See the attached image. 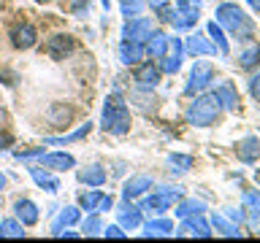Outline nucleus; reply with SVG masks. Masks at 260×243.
<instances>
[{
    "label": "nucleus",
    "mask_w": 260,
    "mask_h": 243,
    "mask_svg": "<svg viewBox=\"0 0 260 243\" xmlns=\"http://www.w3.org/2000/svg\"><path fill=\"white\" fill-rule=\"evenodd\" d=\"M111 208H114V197H111V194H106V192H103L101 202H98V214H106V211H111Z\"/></svg>",
    "instance_id": "43"
},
{
    "label": "nucleus",
    "mask_w": 260,
    "mask_h": 243,
    "mask_svg": "<svg viewBox=\"0 0 260 243\" xmlns=\"http://www.w3.org/2000/svg\"><path fill=\"white\" fill-rule=\"evenodd\" d=\"M89 3H92V0H71V11H73V16H79V19L89 16Z\"/></svg>",
    "instance_id": "38"
},
{
    "label": "nucleus",
    "mask_w": 260,
    "mask_h": 243,
    "mask_svg": "<svg viewBox=\"0 0 260 243\" xmlns=\"http://www.w3.org/2000/svg\"><path fill=\"white\" fill-rule=\"evenodd\" d=\"M247 89H249L252 100H257V103H260V70H255V73L249 76V81H247Z\"/></svg>",
    "instance_id": "40"
},
{
    "label": "nucleus",
    "mask_w": 260,
    "mask_h": 243,
    "mask_svg": "<svg viewBox=\"0 0 260 243\" xmlns=\"http://www.w3.org/2000/svg\"><path fill=\"white\" fill-rule=\"evenodd\" d=\"M168 46H171V35L162 30H152L149 38L144 40V52L149 60H162L168 54Z\"/></svg>",
    "instance_id": "14"
},
{
    "label": "nucleus",
    "mask_w": 260,
    "mask_h": 243,
    "mask_svg": "<svg viewBox=\"0 0 260 243\" xmlns=\"http://www.w3.org/2000/svg\"><path fill=\"white\" fill-rule=\"evenodd\" d=\"M241 200H244V208L260 211V192H255V189H244Z\"/></svg>",
    "instance_id": "37"
},
{
    "label": "nucleus",
    "mask_w": 260,
    "mask_h": 243,
    "mask_svg": "<svg viewBox=\"0 0 260 243\" xmlns=\"http://www.w3.org/2000/svg\"><path fill=\"white\" fill-rule=\"evenodd\" d=\"M255 181H257V184H260V168H257V170H255Z\"/></svg>",
    "instance_id": "50"
},
{
    "label": "nucleus",
    "mask_w": 260,
    "mask_h": 243,
    "mask_svg": "<svg viewBox=\"0 0 260 243\" xmlns=\"http://www.w3.org/2000/svg\"><path fill=\"white\" fill-rule=\"evenodd\" d=\"M141 230L144 238H166V235H174V222L166 216H154L149 222H141Z\"/></svg>",
    "instance_id": "18"
},
{
    "label": "nucleus",
    "mask_w": 260,
    "mask_h": 243,
    "mask_svg": "<svg viewBox=\"0 0 260 243\" xmlns=\"http://www.w3.org/2000/svg\"><path fill=\"white\" fill-rule=\"evenodd\" d=\"M184 197V189L182 186H157V189H152L146 192V197H138V208L141 211H149V214L154 216H160V214H166V211L171 206H176L179 200Z\"/></svg>",
    "instance_id": "4"
},
{
    "label": "nucleus",
    "mask_w": 260,
    "mask_h": 243,
    "mask_svg": "<svg viewBox=\"0 0 260 243\" xmlns=\"http://www.w3.org/2000/svg\"><path fill=\"white\" fill-rule=\"evenodd\" d=\"M160 65V73H166V76H174V73L182 70V57H174V54H166L162 60H157Z\"/></svg>",
    "instance_id": "36"
},
{
    "label": "nucleus",
    "mask_w": 260,
    "mask_h": 243,
    "mask_svg": "<svg viewBox=\"0 0 260 243\" xmlns=\"http://www.w3.org/2000/svg\"><path fill=\"white\" fill-rule=\"evenodd\" d=\"M201 19V8H184V11H176L174 14V22H171V27H174L176 32H182V30H190L195 27Z\"/></svg>",
    "instance_id": "29"
},
{
    "label": "nucleus",
    "mask_w": 260,
    "mask_h": 243,
    "mask_svg": "<svg viewBox=\"0 0 260 243\" xmlns=\"http://www.w3.org/2000/svg\"><path fill=\"white\" fill-rule=\"evenodd\" d=\"M247 3L252 6V11H257V14H260V0H247Z\"/></svg>",
    "instance_id": "47"
},
{
    "label": "nucleus",
    "mask_w": 260,
    "mask_h": 243,
    "mask_svg": "<svg viewBox=\"0 0 260 243\" xmlns=\"http://www.w3.org/2000/svg\"><path fill=\"white\" fill-rule=\"evenodd\" d=\"M81 235L87 238H95V235H103V219L98 211H89V216L81 222Z\"/></svg>",
    "instance_id": "32"
},
{
    "label": "nucleus",
    "mask_w": 260,
    "mask_h": 243,
    "mask_svg": "<svg viewBox=\"0 0 260 243\" xmlns=\"http://www.w3.org/2000/svg\"><path fill=\"white\" fill-rule=\"evenodd\" d=\"M101 197H103V192L95 186V189H89V192H84V194L79 197V208H81V211H98V202H101Z\"/></svg>",
    "instance_id": "35"
},
{
    "label": "nucleus",
    "mask_w": 260,
    "mask_h": 243,
    "mask_svg": "<svg viewBox=\"0 0 260 243\" xmlns=\"http://www.w3.org/2000/svg\"><path fill=\"white\" fill-rule=\"evenodd\" d=\"M130 103L136 105V108H141L144 113H149L157 108V97H154L152 89H146V87H136L133 92H130Z\"/></svg>",
    "instance_id": "25"
},
{
    "label": "nucleus",
    "mask_w": 260,
    "mask_h": 243,
    "mask_svg": "<svg viewBox=\"0 0 260 243\" xmlns=\"http://www.w3.org/2000/svg\"><path fill=\"white\" fill-rule=\"evenodd\" d=\"M101 127L111 135H127L130 133V108L119 95H109L101 111Z\"/></svg>",
    "instance_id": "2"
},
{
    "label": "nucleus",
    "mask_w": 260,
    "mask_h": 243,
    "mask_svg": "<svg viewBox=\"0 0 260 243\" xmlns=\"http://www.w3.org/2000/svg\"><path fill=\"white\" fill-rule=\"evenodd\" d=\"M3 119H6V113H3V111H0V122H3Z\"/></svg>",
    "instance_id": "51"
},
{
    "label": "nucleus",
    "mask_w": 260,
    "mask_h": 243,
    "mask_svg": "<svg viewBox=\"0 0 260 243\" xmlns=\"http://www.w3.org/2000/svg\"><path fill=\"white\" fill-rule=\"evenodd\" d=\"M73 49H76V40H73V35H68V32H57V35H52L46 40V54L52 57V60H65Z\"/></svg>",
    "instance_id": "15"
},
{
    "label": "nucleus",
    "mask_w": 260,
    "mask_h": 243,
    "mask_svg": "<svg viewBox=\"0 0 260 243\" xmlns=\"http://www.w3.org/2000/svg\"><path fill=\"white\" fill-rule=\"evenodd\" d=\"M101 6L106 8V11H109V8H111V0H101Z\"/></svg>",
    "instance_id": "49"
},
{
    "label": "nucleus",
    "mask_w": 260,
    "mask_h": 243,
    "mask_svg": "<svg viewBox=\"0 0 260 243\" xmlns=\"http://www.w3.org/2000/svg\"><path fill=\"white\" fill-rule=\"evenodd\" d=\"M44 151H46V146H38V149H32V151H16L14 159H19V162H32V159H38Z\"/></svg>",
    "instance_id": "41"
},
{
    "label": "nucleus",
    "mask_w": 260,
    "mask_h": 243,
    "mask_svg": "<svg viewBox=\"0 0 260 243\" xmlns=\"http://www.w3.org/2000/svg\"><path fill=\"white\" fill-rule=\"evenodd\" d=\"M27 173H30V178H32V181H36V186H38V189H44V192H49V194H57V192L62 189L60 178H57V176H54L49 168L38 165V162H36V165H30V168H27Z\"/></svg>",
    "instance_id": "9"
},
{
    "label": "nucleus",
    "mask_w": 260,
    "mask_h": 243,
    "mask_svg": "<svg viewBox=\"0 0 260 243\" xmlns=\"http://www.w3.org/2000/svg\"><path fill=\"white\" fill-rule=\"evenodd\" d=\"M103 235H106V238H127V232H125V227H122V224L103 227Z\"/></svg>",
    "instance_id": "42"
},
{
    "label": "nucleus",
    "mask_w": 260,
    "mask_h": 243,
    "mask_svg": "<svg viewBox=\"0 0 260 243\" xmlns=\"http://www.w3.org/2000/svg\"><path fill=\"white\" fill-rule=\"evenodd\" d=\"M236 65H239L241 70H255L260 65V40H255V38L244 40V49L239 52V57H236Z\"/></svg>",
    "instance_id": "16"
},
{
    "label": "nucleus",
    "mask_w": 260,
    "mask_h": 243,
    "mask_svg": "<svg viewBox=\"0 0 260 243\" xmlns=\"http://www.w3.org/2000/svg\"><path fill=\"white\" fill-rule=\"evenodd\" d=\"M14 216L19 219V222L24 224V227H32V224H38V219H41V214H38V206L32 200H27V197H19L14 202Z\"/></svg>",
    "instance_id": "19"
},
{
    "label": "nucleus",
    "mask_w": 260,
    "mask_h": 243,
    "mask_svg": "<svg viewBox=\"0 0 260 243\" xmlns=\"http://www.w3.org/2000/svg\"><path fill=\"white\" fill-rule=\"evenodd\" d=\"M192 168V157L190 154H168V173L171 176H184Z\"/></svg>",
    "instance_id": "31"
},
{
    "label": "nucleus",
    "mask_w": 260,
    "mask_h": 243,
    "mask_svg": "<svg viewBox=\"0 0 260 243\" xmlns=\"http://www.w3.org/2000/svg\"><path fill=\"white\" fill-rule=\"evenodd\" d=\"M184 54H190V57H217V49L209 40V35H203V32H190V35L184 38Z\"/></svg>",
    "instance_id": "12"
},
{
    "label": "nucleus",
    "mask_w": 260,
    "mask_h": 243,
    "mask_svg": "<svg viewBox=\"0 0 260 243\" xmlns=\"http://www.w3.org/2000/svg\"><path fill=\"white\" fill-rule=\"evenodd\" d=\"M38 165H44L49 168L52 173H62V170H71V168H76V157L68 151H44L38 157Z\"/></svg>",
    "instance_id": "13"
},
{
    "label": "nucleus",
    "mask_w": 260,
    "mask_h": 243,
    "mask_svg": "<svg viewBox=\"0 0 260 243\" xmlns=\"http://www.w3.org/2000/svg\"><path fill=\"white\" fill-rule=\"evenodd\" d=\"M79 219H81V208H79V206H65V208H60V214H57V219L52 222V235H57L62 227L79 224Z\"/></svg>",
    "instance_id": "24"
},
{
    "label": "nucleus",
    "mask_w": 260,
    "mask_h": 243,
    "mask_svg": "<svg viewBox=\"0 0 260 243\" xmlns=\"http://www.w3.org/2000/svg\"><path fill=\"white\" fill-rule=\"evenodd\" d=\"M211 95L217 97V103L222 111H239L241 100H239V89L233 87V81H228V78L214 81V84H211Z\"/></svg>",
    "instance_id": "7"
},
{
    "label": "nucleus",
    "mask_w": 260,
    "mask_h": 243,
    "mask_svg": "<svg viewBox=\"0 0 260 243\" xmlns=\"http://www.w3.org/2000/svg\"><path fill=\"white\" fill-rule=\"evenodd\" d=\"M160 78H162V73L160 68L154 65L152 60H141L136 65V70H133V81H136V87H146V89H154L160 84Z\"/></svg>",
    "instance_id": "11"
},
{
    "label": "nucleus",
    "mask_w": 260,
    "mask_h": 243,
    "mask_svg": "<svg viewBox=\"0 0 260 243\" xmlns=\"http://www.w3.org/2000/svg\"><path fill=\"white\" fill-rule=\"evenodd\" d=\"M222 211H225V216L231 219V222H236L239 227L244 224V219H247V208H244V206H241V208H231V206H228V208H222Z\"/></svg>",
    "instance_id": "39"
},
{
    "label": "nucleus",
    "mask_w": 260,
    "mask_h": 243,
    "mask_svg": "<svg viewBox=\"0 0 260 243\" xmlns=\"http://www.w3.org/2000/svg\"><path fill=\"white\" fill-rule=\"evenodd\" d=\"M36 3H49V0H36Z\"/></svg>",
    "instance_id": "52"
},
{
    "label": "nucleus",
    "mask_w": 260,
    "mask_h": 243,
    "mask_svg": "<svg viewBox=\"0 0 260 243\" xmlns=\"http://www.w3.org/2000/svg\"><path fill=\"white\" fill-rule=\"evenodd\" d=\"M114 173H117V176L125 173V162H117V165H114Z\"/></svg>",
    "instance_id": "46"
},
{
    "label": "nucleus",
    "mask_w": 260,
    "mask_h": 243,
    "mask_svg": "<svg viewBox=\"0 0 260 243\" xmlns=\"http://www.w3.org/2000/svg\"><path fill=\"white\" fill-rule=\"evenodd\" d=\"M211 230H217L219 235H225V238H241V232H239V224L236 222H231V219H228L225 214H211Z\"/></svg>",
    "instance_id": "28"
},
{
    "label": "nucleus",
    "mask_w": 260,
    "mask_h": 243,
    "mask_svg": "<svg viewBox=\"0 0 260 243\" xmlns=\"http://www.w3.org/2000/svg\"><path fill=\"white\" fill-rule=\"evenodd\" d=\"M214 16H217L214 22L222 30L231 32V38L241 40V44H244V40H249V38H255V24H252V19L247 16V11L239 8L236 3H219Z\"/></svg>",
    "instance_id": "1"
},
{
    "label": "nucleus",
    "mask_w": 260,
    "mask_h": 243,
    "mask_svg": "<svg viewBox=\"0 0 260 243\" xmlns=\"http://www.w3.org/2000/svg\"><path fill=\"white\" fill-rule=\"evenodd\" d=\"M174 3H176V11H184V8H192V6H190V0H174Z\"/></svg>",
    "instance_id": "45"
},
{
    "label": "nucleus",
    "mask_w": 260,
    "mask_h": 243,
    "mask_svg": "<svg viewBox=\"0 0 260 243\" xmlns=\"http://www.w3.org/2000/svg\"><path fill=\"white\" fill-rule=\"evenodd\" d=\"M206 35H209V40L214 44V49H217V54H222V57H228L231 54V44H228V35H225V30L219 27V24L211 19L209 24H206Z\"/></svg>",
    "instance_id": "27"
},
{
    "label": "nucleus",
    "mask_w": 260,
    "mask_h": 243,
    "mask_svg": "<svg viewBox=\"0 0 260 243\" xmlns=\"http://www.w3.org/2000/svg\"><path fill=\"white\" fill-rule=\"evenodd\" d=\"M236 157H239V162H244V165H255L260 159V138L257 135L241 138L239 146H236Z\"/></svg>",
    "instance_id": "17"
},
{
    "label": "nucleus",
    "mask_w": 260,
    "mask_h": 243,
    "mask_svg": "<svg viewBox=\"0 0 260 243\" xmlns=\"http://www.w3.org/2000/svg\"><path fill=\"white\" fill-rule=\"evenodd\" d=\"M174 235H192V238H211V224L203 219V214L182 219V227H174Z\"/></svg>",
    "instance_id": "10"
},
{
    "label": "nucleus",
    "mask_w": 260,
    "mask_h": 243,
    "mask_svg": "<svg viewBox=\"0 0 260 243\" xmlns=\"http://www.w3.org/2000/svg\"><path fill=\"white\" fill-rule=\"evenodd\" d=\"M211 84H214V65L209 60H198V57H195L182 92L187 97H192V95H201V92H206V89H211Z\"/></svg>",
    "instance_id": "5"
},
{
    "label": "nucleus",
    "mask_w": 260,
    "mask_h": 243,
    "mask_svg": "<svg viewBox=\"0 0 260 243\" xmlns=\"http://www.w3.org/2000/svg\"><path fill=\"white\" fill-rule=\"evenodd\" d=\"M6 192V173H0V194Z\"/></svg>",
    "instance_id": "48"
},
{
    "label": "nucleus",
    "mask_w": 260,
    "mask_h": 243,
    "mask_svg": "<svg viewBox=\"0 0 260 243\" xmlns=\"http://www.w3.org/2000/svg\"><path fill=\"white\" fill-rule=\"evenodd\" d=\"M36 40H38V32H36V27H32V24H16V27L11 30V44L16 46V49H32L36 46Z\"/></svg>",
    "instance_id": "20"
},
{
    "label": "nucleus",
    "mask_w": 260,
    "mask_h": 243,
    "mask_svg": "<svg viewBox=\"0 0 260 243\" xmlns=\"http://www.w3.org/2000/svg\"><path fill=\"white\" fill-rule=\"evenodd\" d=\"M168 3H171V0H146V6H149L152 11H162Z\"/></svg>",
    "instance_id": "44"
},
{
    "label": "nucleus",
    "mask_w": 260,
    "mask_h": 243,
    "mask_svg": "<svg viewBox=\"0 0 260 243\" xmlns=\"http://www.w3.org/2000/svg\"><path fill=\"white\" fill-rule=\"evenodd\" d=\"M0 238H24V224L19 219H0Z\"/></svg>",
    "instance_id": "33"
},
{
    "label": "nucleus",
    "mask_w": 260,
    "mask_h": 243,
    "mask_svg": "<svg viewBox=\"0 0 260 243\" xmlns=\"http://www.w3.org/2000/svg\"><path fill=\"white\" fill-rule=\"evenodd\" d=\"M76 178H79V184H87V186H103L106 181H109V173H106L103 165L92 162V165L81 168L79 173H76Z\"/></svg>",
    "instance_id": "21"
},
{
    "label": "nucleus",
    "mask_w": 260,
    "mask_h": 243,
    "mask_svg": "<svg viewBox=\"0 0 260 243\" xmlns=\"http://www.w3.org/2000/svg\"><path fill=\"white\" fill-rule=\"evenodd\" d=\"M152 30H154V22L149 19V16H133V19H125V24H122V40L144 44Z\"/></svg>",
    "instance_id": "6"
},
{
    "label": "nucleus",
    "mask_w": 260,
    "mask_h": 243,
    "mask_svg": "<svg viewBox=\"0 0 260 243\" xmlns=\"http://www.w3.org/2000/svg\"><path fill=\"white\" fill-rule=\"evenodd\" d=\"M219 113H222V108H219L217 97L211 92H201V95H192V103L187 105L184 119L192 127H211L217 125Z\"/></svg>",
    "instance_id": "3"
},
{
    "label": "nucleus",
    "mask_w": 260,
    "mask_h": 243,
    "mask_svg": "<svg viewBox=\"0 0 260 243\" xmlns=\"http://www.w3.org/2000/svg\"><path fill=\"white\" fill-rule=\"evenodd\" d=\"M117 219H119V224L125 227V230H138L141 227V208L133 206V200H125V206H122L117 211Z\"/></svg>",
    "instance_id": "23"
},
{
    "label": "nucleus",
    "mask_w": 260,
    "mask_h": 243,
    "mask_svg": "<svg viewBox=\"0 0 260 243\" xmlns=\"http://www.w3.org/2000/svg\"><path fill=\"white\" fill-rule=\"evenodd\" d=\"M92 122H84L79 130H73V133H68V135H60V138H44V146H68V143H76V141H81V138H87L89 133H92Z\"/></svg>",
    "instance_id": "26"
},
{
    "label": "nucleus",
    "mask_w": 260,
    "mask_h": 243,
    "mask_svg": "<svg viewBox=\"0 0 260 243\" xmlns=\"http://www.w3.org/2000/svg\"><path fill=\"white\" fill-rule=\"evenodd\" d=\"M152 186H154V178L152 176H146V173L130 176L127 181L122 184V200H138V197H144Z\"/></svg>",
    "instance_id": "8"
},
{
    "label": "nucleus",
    "mask_w": 260,
    "mask_h": 243,
    "mask_svg": "<svg viewBox=\"0 0 260 243\" xmlns=\"http://www.w3.org/2000/svg\"><path fill=\"white\" fill-rule=\"evenodd\" d=\"M146 8V0H119V14L125 19H133V16H141Z\"/></svg>",
    "instance_id": "34"
},
{
    "label": "nucleus",
    "mask_w": 260,
    "mask_h": 243,
    "mask_svg": "<svg viewBox=\"0 0 260 243\" xmlns=\"http://www.w3.org/2000/svg\"><path fill=\"white\" fill-rule=\"evenodd\" d=\"M206 211V202H201V200H195V197H182L176 202V208H174V214L179 219H187V216H195V214H203Z\"/></svg>",
    "instance_id": "30"
},
{
    "label": "nucleus",
    "mask_w": 260,
    "mask_h": 243,
    "mask_svg": "<svg viewBox=\"0 0 260 243\" xmlns=\"http://www.w3.org/2000/svg\"><path fill=\"white\" fill-rule=\"evenodd\" d=\"M117 54H119V62L122 65H138L146 57L144 44H136V40H122L119 49H117Z\"/></svg>",
    "instance_id": "22"
}]
</instances>
